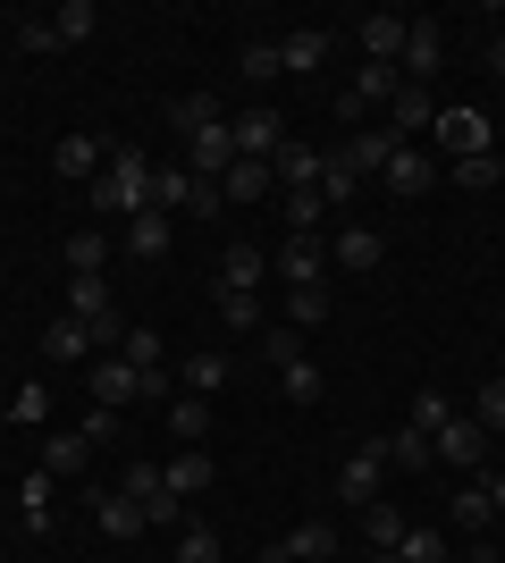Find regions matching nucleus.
<instances>
[{
    "label": "nucleus",
    "instance_id": "obj_1",
    "mask_svg": "<svg viewBox=\"0 0 505 563\" xmlns=\"http://www.w3.org/2000/svg\"><path fill=\"white\" fill-rule=\"evenodd\" d=\"M152 168H161V161H144L135 143H119V152H110V168L94 177V211H110L119 228H127L135 211H152Z\"/></svg>",
    "mask_w": 505,
    "mask_h": 563
},
{
    "label": "nucleus",
    "instance_id": "obj_2",
    "mask_svg": "<svg viewBox=\"0 0 505 563\" xmlns=\"http://www.w3.org/2000/svg\"><path fill=\"white\" fill-rule=\"evenodd\" d=\"M380 488H387V438H362V446L337 463V496L362 514V505H380Z\"/></svg>",
    "mask_w": 505,
    "mask_h": 563
},
{
    "label": "nucleus",
    "instance_id": "obj_3",
    "mask_svg": "<svg viewBox=\"0 0 505 563\" xmlns=\"http://www.w3.org/2000/svg\"><path fill=\"white\" fill-rule=\"evenodd\" d=\"M228 135H237V161H278V143H287V118L270 110V101H253V110L228 118Z\"/></svg>",
    "mask_w": 505,
    "mask_h": 563
},
{
    "label": "nucleus",
    "instance_id": "obj_4",
    "mask_svg": "<svg viewBox=\"0 0 505 563\" xmlns=\"http://www.w3.org/2000/svg\"><path fill=\"white\" fill-rule=\"evenodd\" d=\"M186 168H194V177H211V186L237 168V135H228V118H211V126H194V135H186Z\"/></svg>",
    "mask_w": 505,
    "mask_h": 563
},
{
    "label": "nucleus",
    "instance_id": "obj_5",
    "mask_svg": "<svg viewBox=\"0 0 505 563\" xmlns=\"http://www.w3.org/2000/svg\"><path fill=\"white\" fill-rule=\"evenodd\" d=\"M430 454H438L447 471H463V479H472V471L488 463V429H481V421H447V429L430 438Z\"/></svg>",
    "mask_w": 505,
    "mask_h": 563
},
{
    "label": "nucleus",
    "instance_id": "obj_6",
    "mask_svg": "<svg viewBox=\"0 0 505 563\" xmlns=\"http://www.w3.org/2000/svg\"><path fill=\"white\" fill-rule=\"evenodd\" d=\"M94 404L101 412H127V404H144V371H135V362H119V353H110V362H94Z\"/></svg>",
    "mask_w": 505,
    "mask_h": 563
},
{
    "label": "nucleus",
    "instance_id": "obj_7",
    "mask_svg": "<svg viewBox=\"0 0 505 563\" xmlns=\"http://www.w3.org/2000/svg\"><path fill=\"white\" fill-rule=\"evenodd\" d=\"M168 244H177V219H168V211H135V219L119 228V253H127V261H161Z\"/></svg>",
    "mask_w": 505,
    "mask_h": 563
},
{
    "label": "nucleus",
    "instance_id": "obj_8",
    "mask_svg": "<svg viewBox=\"0 0 505 563\" xmlns=\"http://www.w3.org/2000/svg\"><path fill=\"white\" fill-rule=\"evenodd\" d=\"M430 135L447 143L455 161H481V152H497V143H488V118H481V110H438V126H430Z\"/></svg>",
    "mask_w": 505,
    "mask_h": 563
},
{
    "label": "nucleus",
    "instance_id": "obj_9",
    "mask_svg": "<svg viewBox=\"0 0 505 563\" xmlns=\"http://www.w3.org/2000/svg\"><path fill=\"white\" fill-rule=\"evenodd\" d=\"M396 93H405V76H396V68H371V59H362V76L345 85V93H337V118H362V110H380V101H396Z\"/></svg>",
    "mask_w": 505,
    "mask_h": 563
},
{
    "label": "nucleus",
    "instance_id": "obj_10",
    "mask_svg": "<svg viewBox=\"0 0 505 563\" xmlns=\"http://www.w3.org/2000/svg\"><path fill=\"white\" fill-rule=\"evenodd\" d=\"M438 59H447V34H438L430 18H413V34H405V59H396V76H405V85H430V76H438Z\"/></svg>",
    "mask_w": 505,
    "mask_h": 563
},
{
    "label": "nucleus",
    "instance_id": "obj_11",
    "mask_svg": "<svg viewBox=\"0 0 505 563\" xmlns=\"http://www.w3.org/2000/svg\"><path fill=\"white\" fill-rule=\"evenodd\" d=\"M405 34H413V18H396V9L362 18V59H371V68H396V59H405Z\"/></svg>",
    "mask_w": 505,
    "mask_h": 563
},
{
    "label": "nucleus",
    "instance_id": "obj_12",
    "mask_svg": "<svg viewBox=\"0 0 505 563\" xmlns=\"http://www.w3.org/2000/svg\"><path fill=\"white\" fill-rule=\"evenodd\" d=\"M278 59H287V76H320L329 68V25H287V34H278Z\"/></svg>",
    "mask_w": 505,
    "mask_h": 563
},
{
    "label": "nucleus",
    "instance_id": "obj_13",
    "mask_svg": "<svg viewBox=\"0 0 505 563\" xmlns=\"http://www.w3.org/2000/svg\"><path fill=\"white\" fill-rule=\"evenodd\" d=\"M396 152H405V143L387 135V126H354V135H345V152H337V161L354 168V177H380V168L396 161Z\"/></svg>",
    "mask_w": 505,
    "mask_h": 563
},
{
    "label": "nucleus",
    "instance_id": "obj_14",
    "mask_svg": "<svg viewBox=\"0 0 505 563\" xmlns=\"http://www.w3.org/2000/svg\"><path fill=\"white\" fill-rule=\"evenodd\" d=\"M211 479H219V471H211V454H202V446H177V454L161 463V488L177 496V505H186V496H202Z\"/></svg>",
    "mask_w": 505,
    "mask_h": 563
},
{
    "label": "nucleus",
    "instance_id": "obj_15",
    "mask_svg": "<svg viewBox=\"0 0 505 563\" xmlns=\"http://www.w3.org/2000/svg\"><path fill=\"white\" fill-rule=\"evenodd\" d=\"M421 126H438V101H430V85H405V93L387 101V135H396V143H413Z\"/></svg>",
    "mask_w": 505,
    "mask_h": 563
},
{
    "label": "nucleus",
    "instance_id": "obj_16",
    "mask_svg": "<svg viewBox=\"0 0 505 563\" xmlns=\"http://www.w3.org/2000/svg\"><path fill=\"white\" fill-rule=\"evenodd\" d=\"M320 161H329V152H312V143H278V161H270V168H278V186H287V194H320Z\"/></svg>",
    "mask_w": 505,
    "mask_h": 563
},
{
    "label": "nucleus",
    "instance_id": "obj_17",
    "mask_svg": "<svg viewBox=\"0 0 505 563\" xmlns=\"http://www.w3.org/2000/svg\"><path fill=\"white\" fill-rule=\"evenodd\" d=\"M51 168H59V177H85V186H94L101 168H110V152H101L94 135H59V143H51Z\"/></svg>",
    "mask_w": 505,
    "mask_h": 563
},
{
    "label": "nucleus",
    "instance_id": "obj_18",
    "mask_svg": "<svg viewBox=\"0 0 505 563\" xmlns=\"http://www.w3.org/2000/svg\"><path fill=\"white\" fill-rule=\"evenodd\" d=\"M85 463H94V438H85V429H51L43 438V471L51 479H76Z\"/></svg>",
    "mask_w": 505,
    "mask_h": 563
},
{
    "label": "nucleus",
    "instance_id": "obj_19",
    "mask_svg": "<svg viewBox=\"0 0 505 563\" xmlns=\"http://www.w3.org/2000/svg\"><path fill=\"white\" fill-rule=\"evenodd\" d=\"M380 261H387L380 228H337V269H354V278H371Z\"/></svg>",
    "mask_w": 505,
    "mask_h": 563
},
{
    "label": "nucleus",
    "instance_id": "obj_20",
    "mask_svg": "<svg viewBox=\"0 0 505 563\" xmlns=\"http://www.w3.org/2000/svg\"><path fill=\"white\" fill-rule=\"evenodd\" d=\"M94 521L110 530V539H135V530H152V521H144V505H135L127 488H101V496H94Z\"/></svg>",
    "mask_w": 505,
    "mask_h": 563
},
{
    "label": "nucleus",
    "instance_id": "obj_21",
    "mask_svg": "<svg viewBox=\"0 0 505 563\" xmlns=\"http://www.w3.org/2000/svg\"><path fill=\"white\" fill-rule=\"evenodd\" d=\"M380 177H387V194H405V202H421V194L438 186V168L421 161V152H413V143H405V152H396V161L380 168Z\"/></svg>",
    "mask_w": 505,
    "mask_h": 563
},
{
    "label": "nucleus",
    "instance_id": "obj_22",
    "mask_svg": "<svg viewBox=\"0 0 505 563\" xmlns=\"http://www.w3.org/2000/svg\"><path fill=\"white\" fill-rule=\"evenodd\" d=\"M262 278H270L262 244H228V253H219V286H237V295H253Z\"/></svg>",
    "mask_w": 505,
    "mask_h": 563
},
{
    "label": "nucleus",
    "instance_id": "obj_23",
    "mask_svg": "<svg viewBox=\"0 0 505 563\" xmlns=\"http://www.w3.org/2000/svg\"><path fill=\"white\" fill-rule=\"evenodd\" d=\"M447 514H455V530H472V539H481L488 521H497V505H488V479H463V488L447 496Z\"/></svg>",
    "mask_w": 505,
    "mask_h": 563
},
{
    "label": "nucleus",
    "instance_id": "obj_24",
    "mask_svg": "<svg viewBox=\"0 0 505 563\" xmlns=\"http://www.w3.org/2000/svg\"><path fill=\"white\" fill-rule=\"evenodd\" d=\"M278 278L287 286H320V235H287V244H278Z\"/></svg>",
    "mask_w": 505,
    "mask_h": 563
},
{
    "label": "nucleus",
    "instance_id": "obj_25",
    "mask_svg": "<svg viewBox=\"0 0 505 563\" xmlns=\"http://www.w3.org/2000/svg\"><path fill=\"white\" fill-rule=\"evenodd\" d=\"M43 353H51V362H85V353H101V345H94V329H85V320H68V311H59V320L43 329Z\"/></svg>",
    "mask_w": 505,
    "mask_h": 563
},
{
    "label": "nucleus",
    "instance_id": "obj_26",
    "mask_svg": "<svg viewBox=\"0 0 505 563\" xmlns=\"http://www.w3.org/2000/svg\"><path fill=\"white\" fill-rule=\"evenodd\" d=\"M278 547H287V563H329L337 555V530H329V521H295Z\"/></svg>",
    "mask_w": 505,
    "mask_h": 563
},
{
    "label": "nucleus",
    "instance_id": "obj_27",
    "mask_svg": "<svg viewBox=\"0 0 505 563\" xmlns=\"http://www.w3.org/2000/svg\"><path fill=\"white\" fill-rule=\"evenodd\" d=\"M270 186H278V168H270V161H237L228 177H219V194H228V202H262Z\"/></svg>",
    "mask_w": 505,
    "mask_h": 563
},
{
    "label": "nucleus",
    "instance_id": "obj_28",
    "mask_svg": "<svg viewBox=\"0 0 505 563\" xmlns=\"http://www.w3.org/2000/svg\"><path fill=\"white\" fill-rule=\"evenodd\" d=\"M94 25H101L94 0H59V9H51V34H59V51H68V43H94Z\"/></svg>",
    "mask_w": 505,
    "mask_h": 563
},
{
    "label": "nucleus",
    "instance_id": "obj_29",
    "mask_svg": "<svg viewBox=\"0 0 505 563\" xmlns=\"http://www.w3.org/2000/svg\"><path fill=\"white\" fill-rule=\"evenodd\" d=\"M405 530H413V521L396 514V505H387V496H380V505H362V539L380 547V555H396V539H405Z\"/></svg>",
    "mask_w": 505,
    "mask_h": 563
},
{
    "label": "nucleus",
    "instance_id": "obj_30",
    "mask_svg": "<svg viewBox=\"0 0 505 563\" xmlns=\"http://www.w3.org/2000/svg\"><path fill=\"white\" fill-rule=\"evenodd\" d=\"M380 438H387V463H396V471H430L438 463V454H430V438H421V429H380Z\"/></svg>",
    "mask_w": 505,
    "mask_h": 563
},
{
    "label": "nucleus",
    "instance_id": "obj_31",
    "mask_svg": "<svg viewBox=\"0 0 505 563\" xmlns=\"http://www.w3.org/2000/svg\"><path fill=\"white\" fill-rule=\"evenodd\" d=\"M18 521H25V539H43V530H51V471H34V479L18 488Z\"/></svg>",
    "mask_w": 505,
    "mask_h": 563
},
{
    "label": "nucleus",
    "instance_id": "obj_32",
    "mask_svg": "<svg viewBox=\"0 0 505 563\" xmlns=\"http://www.w3.org/2000/svg\"><path fill=\"white\" fill-rule=\"evenodd\" d=\"M101 261H110V235H101V228H76L68 235V278H101Z\"/></svg>",
    "mask_w": 505,
    "mask_h": 563
},
{
    "label": "nucleus",
    "instance_id": "obj_33",
    "mask_svg": "<svg viewBox=\"0 0 505 563\" xmlns=\"http://www.w3.org/2000/svg\"><path fill=\"white\" fill-rule=\"evenodd\" d=\"M168 429H177V446H202V429H211V396H177V404H168Z\"/></svg>",
    "mask_w": 505,
    "mask_h": 563
},
{
    "label": "nucleus",
    "instance_id": "obj_34",
    "mask_svg": "<svg viewBox=\"0 0 505 563\" xmlns=\"http://www.w3.org/2000/svg\"><path fill=\"white\" fill-rule=\"evenodd\" d=\"M219 329L253 336V329H262V295H237V286H219Z\"/></svg>",
    "mask_w": 505,
    "mask_h": 563
},
{
    "label": "nucleus",
    "instance_id": "obj_35",
    "mask_svg": "<svg viewBox=\"0 0 505 563\" xmlns=\"http://www.w3.org/2000/svg\"><path fill=\"white\" fill-rule=\"evenodd\" d=\"M380 563H447V530H405L396 555H380Z\"/></svg>",
    "mask_w": 505,
    "mask_h": 563
},
{
    "label": "nucleus",
    "instance_id": "obj_36",
    "mask_svg": "<svg viewBox=\"0 0 505 563\" xmlns=\"http://www.w3.org/2000/svg\"><path fill=\"white\" fill-rule=\"evenodd\" d=\"M228 387V353H186V396H219Z\"/></svg>",
    "mask_w": 505,
    "mask_h": 563
},
{
    "label": "nucleus",
    "instance_id": "obj_37",
    "mask_svg": "<svg viewBox=\"0 0 505 563\" xmlns=\"http://www.w3.org/2000/svg\"><path fill=\"white\" fill-rule=\"evenodd\" d=\"M219 211H228V194H219L211 177H194V168H186V202H177V219H219Z\"/></svg>",
    "mask_w": 505,
    "mask_h": 563
},
{
    "label": "nucleus",
    "instance_id": "obj_38",
    "mask_svg": "<svg viewBox=\"0 0 505 563\" xmlns=\"http://www.w3.org/2000/svg\"><path fill=\"white\" fill-rule=\"evenodd\" d=\"M168 118H177V135H194V126H211V118H228V110H219L211 93H177V101H168Z\"/></svg>",
    "mask_w": 505,
    "mask_h": 563
},
{
    "label": "nucleus",
    "instance_id": "obj_39",
    "mask_svg": "<svg viewBox=\"0 0 505 563\" xmlns=\"http://www.w3.org/2000/svg\"><path fill=\"white\" fill-rule=\"evenodd\" d=\"M127 362H135V371H168V345H161V329H127Z\"/></svg>",
    "mask_w": 505,
    "mask_h": 563
},
{
    "label": "nucleus",
    "instance_id": "obj_40",
    "mask_svg": "<svg viewBox=\"0 0 505 563\" xmlns=\"http://www.w3.org/2000/svg\"><path fill=\"white\" fill-rule=\"evenodd\" d=\"M177 563H219V530L211 521H186V530H177Z\"/></svg>",
    "mask_w": 505,
    "mask_h": 563
},
{
    "label": "nucleus",
    "instance_id": "obj_41",
    "mask_svg": "<svg viewBox=\"0 0 505 563\" xmlns=\"http://www.w3.org/2000/svg\"><path fill=\"white\" fill-rule=\"evenodd\" d=\"M320 320H329V295H320V286H295L287 295V329H320Z\"/></svg>",
    "mask_w": 505,
    "mask_h": 563
},
{
    "label": "nucleus",
    "instance_id": "obj_42",
    "mask_svg": "<svg viewBox=\"0 0 505 563\" xmlns=\"http://www.w3.org/2000/svg\"><path fill=\"white\" fill-rule=\"evenodd\" d=\"M447 421H455V404L438 396V387H421V396H413V429H421V438H438Z\"/></svg>",
    "mask_w": 505,
    "mask_h": 563
},
{
    "label": "nucleus",
    "instance_id": "obj_43",
    "mask_svg": "<svg viewBox=\"0 0 505 563\" xmlns=\"http://www.w3.org/2000/svg\"><path fill=\"white\" fill-rule=\"evenodd\" d=\"M278 387H287V404H320V362H287Z\"/></svg>",
    "mask_w": 505,
    "mask_h": 563
},
{
    "label": "nucleus",
    "instance_id": "obj_44",
    "mask_svg": "<svg viewBox=\"0 0 505 563\" xmlns=\"http://www.w3.org/2000/svg\"><path fill=\"white\" fill-rule=\"evenodd\" d=\"M244 76H253V85H278V76H287L278 43H244Z\"/></svg>",
    "mask_w": 505,
    "mask_h": 563
},
{
    "label": "nucleus",
    "instance_id": "obj_45",
    "mask_svg": "<svg viewBox=\"0 0 505 563\" xmlns=\"http://www.w3.org/2000/svg\"><path fill=\"white\" fill-rule=\"evenodd\" d=\"M354 186H362V177L329 152V161H320V202H354Z\"/></svg>",
    "mask_w": 505,
    "mask_h": 563
},
{
    "label": "nucleus",
    "instance_id": "obj_46",
    "mask_svg": "<svg viewBox=\"0 0 505 563\" xmlns=\"http://www.w3.org/2000/svg\"><path fill=\"white\" fill-rule=\"evenodd\" d=\"M455 186H463V194H488V186H497V152H481V161H455Z\"/></svg>",
    "mask_w": 505,
    "mask_h": 563
},
{
    "label": "nucleus",
    "instance_id": "obj_47",
    "mask_svg": "<svg viewBox=\"0 0 505 563\" xmlns=\"http://www.w3.org/2000/svg\"><path fill=\"white\" fill-rule=\"evenodd\" d=\"M481 429L505 438V378H481Z\"/></svg>",
    "mask_w": 505,
    "mask_h": 563
},
{
    "label": "nucleus",
    "instance_id": "obj_48",
    "mask_svg": "<svg viewBox=\"0 0 505 563\" xmlns=\"http://www.w3.org/2000/svg\"><path fill=\"white\" fill-rule=\"evenodd\" d=\"M262 353L287 371V362H304V336H295V329H262Z\"/></svg>",
    "mask_w": 505,
    "mask_h": 563
},
{
    "label": "nucleus",
    "instance_id": "obj_49",
    "mask_svg": "<svg viewBox=\"0 0 505 563\" xmlns=\"http://www.w3.org/2000/svg\"><path fill=\"white\" fill-rule=\"evenodd\" d=\"M119 488L135 496V505H152V496H161V463H135V471H127V479H119Z\"/></svg>",
    "mask_w": 505,
    "mask_h": 563
},
{
    "label": "nucleus",
    "instance_id": "obj_50",
    "mask_svg": "<svg viewBox=\"0 0 505 563\" xmlns=\"http://www.w3.org/2000/svg\"><path fill=\"white\" fill-rule=\"evenodd\" d=\"M43 412H51L43 387H18V396H9V421H43Z\"/></svg>",
    "mask_w": 505,
    "mask_h": 563
},
{
    "label": "nucleus",
    "instance_id": "obj_51",
    "mask_svg": "<svg viewBox=\"0 0 505 563\" xmlns=\"http://www.w3.org/2000/svg\"><path fill=\"white\" fill-rule=\"evenodd\" d=\"M18 51H59V34H51V18H25V25H18Z\"/></svg>",
    "mask_w": 505,
    "mask_h": 563
},
{
    "label": "nucleus",
    "instance_id": "obj_52",
    "mask_svg": "<svg viewBox=\"0 0 505 563\" xmlns=\"http://www.w3.org/2000/svg\"><path fill=\"white\" fill-rule=\"evenodd\" d=\"M85 438H94V446H110V438H119V412H101V404H94V412H85Z\"/></svg>",
    "mask_w": 505,
    "mask_h": 563
},
{
    "label": "nucleus",
    "instance_id": "obj_53",
    "mask_svg": "<svg viewBox=\"0 0 505 563\" xmlns=\"http://www.w3.org/2000/svg\"><path fill=\"white\" fill-rule=\"evenodd\" d=\"M488 505H497V514H505V471H497V479H488Z\"/></svg>",
    "mask_w": 505,
    "mask_h": 563
},
{
    "label": "nucleus",
    "instance_id": "obj_54",
    "mask_svg": "<svg viewBox=\"0 0 505 563\" xmlns=\"http://www.w3.org/2000/svg\"><path fill=\"white\" fill-rule=\"evenodd\" d=\"M488 68H497V76H505V34H497V43H488Z\"/></svg>",
    "mask_w": 505,
    "mask_h": 563
},
{
    "label": "nucleus",
    "instance_id": "obj_55",
    "mask_svg": "<svg viewBox=\"0 0 505 563\" xmlns=\"http://www.w3.org/2000/svg\"><path fill=\"white\" fill-rule=\"evenodd\" d=\"M497 186H505V152H497Z\"/></svg>",
    "mask_w": 505,
    "mask_h": 563
},
{
    "label": "nucleus",
    "instance_id": "obj_56",
    "mask_svg": "<svg viewBox=\"0 0 505 563\" xmlns=\"http://www.w3.org/2000/svg\"><path fill=\"white\" fill-rule=\"evenodd\" d=\"M481 563H505V555H481Z\"/></svg>",
    "mask_w": 505,
    "mask_h": 563
}]
</instances>
